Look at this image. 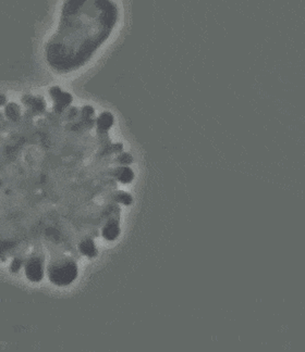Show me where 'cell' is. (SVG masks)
<instances>
[{"label":"cell","instance_id":"6","mask_svg":"<svg viewBox=\"0 0 305 352\" xmlns=\"http://www.w3.org/2000/svg\"><path fill=\"white\" fill-rule=\"evenodd\" d=\"M99 132H105L114 124V118L110 113H103L96 121Z\"/></svg>","mask_w":305,"mask_h":352},{"label":"cell","instance_id":"4","mask_svg":"<svg viewBox=\"0 0 305 352\" xmlns=\"http://www.w3.org/2000/svg\"><path fill=\"white\" fill-rule=\"evenodd\" d=\"M79 249L82 254L88 258H94L97 256V248H96V245L91 238L83 239L79 245Z\"/></svg>","mask_w":305,"mask_h":352},{"label":"cell","instance_id":"3","mask_svg":"<svg viewBox=\"0 0 305 352\" xmlns=\"http://www.w3.org/2000/svg\"><path fill=\"white\" fill-rule=\"evenodd\" d=\"M120 234V226H119V219L115 218H110L106 224L105 226L103 228V237L107 239V241H115L117 239V237Z\"/></svg>","mask_w":305,"mask_h":352},{"label":"cell","instance_id":"5","mask_svg":"<svg viewBox=\"0 0 305 352\" xmlns=\"http://www.w3.org/2000/svg\"><path fill=\"white\" fill-rule=\"evenodd\" d=\"M115 176L118 178V181L122 184H129L134 178V173L133 171L126 167H119L115 170Z\"/></svg>","mask_w":305,"mask_h":352},{"label":"cell","instance_id":"8","mask_svg":"<svg viewBox=\"0 0 305 352\" xmlns=\"http://www.w3.org/2000/svg\"><path fill=\"white\" fill-rule=\"evenodd\" d=\"M24 260H22L20 258H16L14 259L12 262H11V264H10V269L12 271V273H16V272H19L20 271V268L22 266V264L24 263Z\"/></svg>","mask_w":305,"mask_h":352},{"label":"cell","instance_id":"7","mask_svg":"<svg viewBox=\"0 0 305 352\" xmlns=\"http://www.w3.org/2000/svg\"><path fill=\"white\" fill-rule=\"evenodd\" d=\"M6 114L8 115L10 120H17V118H19V114H20L18 107L13 103L10 104V106H8V108H7L6 110Z\"/></svg>","mask_w":305,"mask_h":352},{"label":"cell","instance_id":"2","mask_svg":"<svg viewBox=\"0 0 305 352\" xmlns=\"http://www.w3.org/2000/svg\"><path fill=\"white\" fill-rule=\"evenodd\" d=\"M24 274L32 283H40L45 276V260L39 253H33L24 262Z\"/></svg>","mask_w":305,"mask_h":352},{"label":"cell","instance_id":"1","mask_svg":"<svg viewBox=\"0 0 305 352\" xmlns=\"http://www.w3.org/2000/svg\"><path fill=\"white\" fill-rule=\"evenodd\" d=\"M79 267L71 258H61L51 261L47 266V275L50 283L58 287H64L77 280Z\"/></svg>","mask_w":305,"mask_h":352}]
</instances>
